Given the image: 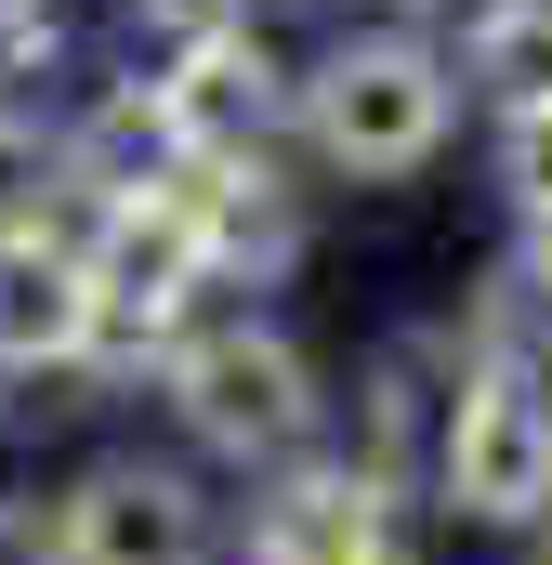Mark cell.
<instances>
[{
  "label": "cell",
  "instance_id": "obj_13",
  "mask_svg": "<svg viewBox=\"0 0 552 565\" xmlns=\"http://www.w3.org/2000/svg\"><path fill=\"white\" fill-rule=\"evenodd\" d=\"M237 13H264V0H119V40H132V66H158V53H184Z\"/></svg>",
  "mask_w": 552,
  "mask_h": 565
},
{
  "label": "cell",
  "instance_id": "obj_5",
  "mask_svg": "<svg viewBox=\"0 0 552 565\" xmlns=\"http://www.w3.org/2000/svg\"><path fill=\"white\" fill-rule=\"evenodd\" d=\"M145 93H158V119H171V171H211V158H289L302 53L276 40V13H237V26L158 53Z\"/></svg>",
  "mask_w": 552,
  "mask_h": 565
},
{
  "label": "cell",
  "instance_id": "obj_3",
  "mask_svg": "<svg viewBox=\"0 0 552 565\" xmlns=\"http://www.w3.org/2000/svg\"><path fill=\"white\" fill-rule=\"evenodd\" d=\"M66 565H237V487L198 473L184 447H93L53 473Z\"/></svg>",
  "mask_w": 552,
  "mask_h": 565
},
{
  "label": "cell",
  "instance_id": "obj_18",
  "mask_svg": "<svg viewBox=\"0 0 552 565\" xmlns=\"http://www.w3.org/2000/svg\"><path fill=\"white\" fill-rule=\"evenodd\" d=\"M13 119H26V106H13V79H0V132H13Z\"/></svg>",
  "mask_w": 552,
  "mask_h": 565
},
{
  "label": "cell",
  "instance_id": "obj_2",
  "mask_svg": "<svg viewBox=\"0 0 552 565\" xmlns=\"http://www.w3.org/2000/svg\"><path fill=\"white\" fill-rule=\"evenodd\" d=\"M158 422H171V447H184L198 473L251 487L276 460L329 447L342 395H329V369H316L302 329H276L264 302H211V316L171 342V369H158Z\"/></svg>",
  "mask_w": 552,
  "mask_h": 565
},
{
  "label": "cell",
  "instance_id": "obj_8",
  "mask_svg": "<svg viewBox=\"0 0 552 565\" xmlns=\"http://www.w3.org/2000/svg\"><path fill=\"white\" fill-rule=\"evenodd\" d=\"M184 198H198V237H211V289L237 302H264V289L302 277V250H316V171L302 158H211V171H184Z\"/></svg>",
  "mask_w": 552,
  "mask_h": 565
},
{
  "label": "cell",
  "instance_id": "obj_14",
  "mask_svg": "<svg viewBox=\"0 0 552 565\" xmlns=\"http://www.w3.org/2000/svg\"><path fill=\"white\" fill-rule=\"evenodd\" d=\"M0 565H66V513H53V487H40V473H13V487H0Z\"/></svg>",
  "mask_w": 552,
  "mask_h": 565
},
{
  "label": "cell",
  "instance_id": "obj_4",
  "mask_svg": "<svg viewBox=\"0 0 552 565\" xmlns=\"http://www.w3.org/2000/svg\"><path fill=\"white\" fill-rule=\"evenodd\" d=\"M421 513L460 526V540H500V553L552 513V369H474L460 382Z\"/></svg>",
  "mask_w": 552,
  "mask_h": 565
},
{
  "label": "cell",
  "instance_id": "obj_7",
  "mask_svg": "<svg viewBox=\"0 0 552 565\" xmlns=\"http://www.w3.org/2000/svg\"><path fill=\"white\" fill-rule=\"evenodd\" d=\"M408 526L421 513L382 473H355L342 447H302V460L237 487V565H382L408 553Z\"/></svg>",
  "mask_w": 552,
  "mask_h": 565
},
{
  "label": "cell",
  "instance_id": "obj_1",
  "mask_svg": "<svg viewBox=\"0 0 552 565\" xmlns=\"http://www.w3.org/2000/svg\"><path fill=\"white\" fill-rule=\"evenodd\" d=\"M460 53L434 26H329L302 40V93H289V158L316 184H421L460 145Z\"/></svg>",
  "mask_w": 552,
  "mask_h": 565
},
{
  "label": "cell",
  "instance_id": "obj_19",
  "mask_svg": "<svg viewBox=\"0 0 552 565\" xmlns=\"http://www.w3.org/2000/svg\"><path fill=\"white\" fill-rule=\"evenodd\" d=\"M382 565H434V553H421V540H408V553H382Z\"/></svg>",
  "mask_w": 552,
  "mask_h": 565
},
{
  "label": "cell",
  "instance_id": "obj_10",
  "mask_svg": "<svg viewBox=\"0 0 552 565\" xmlns=\"http://www.w3.org/2000/svg\"><path fill=\"white\" fill-rule=\"evenodd\" d=\"M93 211H106V184L79 171V145L53 106H26L13 132H0V250H79L93 237Z\"/></svg>",
  "mask_w": 552,
  "mask_h": 565
},
{
  "label": "cell",
  "instance_id": "obj_12",
  "mask_svg": "<svg viewBox=\"0 0 552 565\" xmlns=\"http://www.w3.org/2000/svg\"><path fill=\"white\" fill-rule=\"evenodd\" d=\"M487 184H500L513 237H527V250H552V106H527V119H487Z\"/></svg>",
  "mask_w": 552,
  "mask_h": 565
},
{
  "label": "cell",
  "instance_id": "obj_20",
  "mask_svg": "<svg viewBox=\"0 0 552 565\" xmlns=\"http://www.w3.org/2000/svg\"><path fill=\"white\" fill-rule=\"evenodd\" d=\"M0 408H13V395H0Z\"/></svg>",
  "mask_w": 552,
  "mask_h": 565
},
{
  "label": "cell",
  "instance_id": "obj_9",
  "mask_svg": "<svg viewBox=\"0 0 552 565\" xmlns=\"http://www.w3.org/2000/svg\"><path fill=\"white\" fill-rule=\"evenodd\" d=\"M93 369V277L79 250H0V395H79Z\"/></svg>",
  "mask_w": 552,
  "mask_h": 565
},
{
  "label": "cell",
  "instance_id": "obj_6",
  "mask_svg": "<svg viewBox=\"0 0 552 565\" xmlns=\"http://www.w3.org/2000/svg\"><path fill=\"white\" fill-rule=\"evenodd\" d=\"M460 382H474L460 329H447V316H408V329H382V342L355 355V395H342L329 447H342L355 473H382V487L421 513V500H434V447H447V408H460Z\"/></svg>",
  "mask_w": 552,
  "mask_h": 565
},
{
  "label": "cell",
  "instance_id": "obj_17",
  "mask_svg": "<svg viewBox=\"0 0 552 565\" xmlns=\"http://www.w3.org/2000/svg\"><path fill=\"white\" fill-rule=\"evenodd\" d=\"M513 250H527V237H513ZM527 264H540V302H552V250H527Z\"/></svg>",
  "mask_w": 552,
  "mask_h": 565
},
{
  "label": "cell",
  "instance_id": "obj_15",
  "mask_svg": "<svg viewBox=\"0 0 552 565\" xmlns=\"http://www.w3.org/2000/svg\"><path fill=\"white\" fill-rule=\"evenodd\" d=\"M264 13H329V26H342V13H355V0H264Z\"/></svg>",
  "mask_w": 552,
  "mask_h": 565
},
{
  "label": "cell",
  "instance_id": "obj_16",
  "mask_svg": "<svg viewBox=\"0 0 552 565\" xmlns=\"http://www.w3.org/2000/svg\"><path fill=\"white\" fill-rule=\"evenodd\" d=\"M26 13H66V0H0V26H26Z\"/></svg>",
  "mask_w": 552,
  "mask_h": 565
},
{
  "label": "cell",
  "instance_id": "obj_11",
  "mask_svg": "<svg viewBox=\"0 0 552 565\" xmlns=\"http://www.w3.org/2000/svg\"><path fill=\"white\" fill-rule=\"evenodd\" d=\"M447 53H460V93H474L487 119L552 106V0H474V13L447 26Z\"/></svg>",
  "mask_w": 552,
  "mask_h": 565
}]
</instances>
